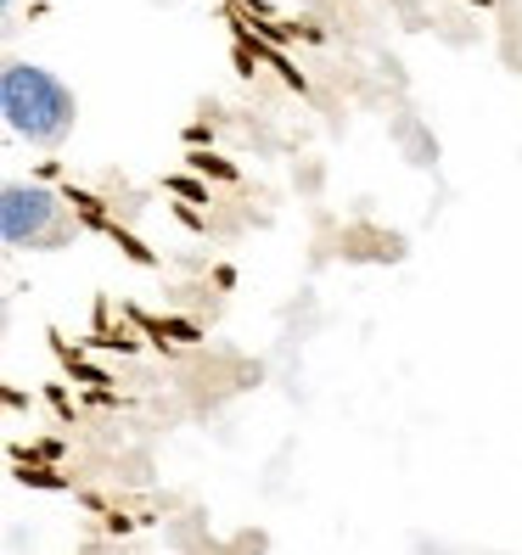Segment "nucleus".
I'll return each instance as SVG.
<instances>
[{
    "label": "nucleus",
    "instance_id": "1",
    "mask_svg": "<svg viewBox=\"0 0 522 555\" xmlns=\"http://www.w3.org/2000/svg\"><path fill=\"white\" fill-rule=\"evenodd\" d=\"M0 113H7L12 135H23L28 146H56V141H68L79 102L51 68L12 62V68L0 74Z\"/></svg>",
    "mask_w": 522,
    "mask_h": 555
},
{
    "label": "nucleus",
    "instance_id": "2",
    "mask_svg": "<svg viewBox=\"0 0 522 555\" xmlns=\"http://www.w3.org/2000/svg\"><path fill=\"white\" fill-rule=\"evenodd\" d=\"M0 236L7 247H46L62 236V197L46 185H7L0 197Z\"/></svg>",
    "mask_w": 522,
    "mask_h": 555
}]
</instances>
